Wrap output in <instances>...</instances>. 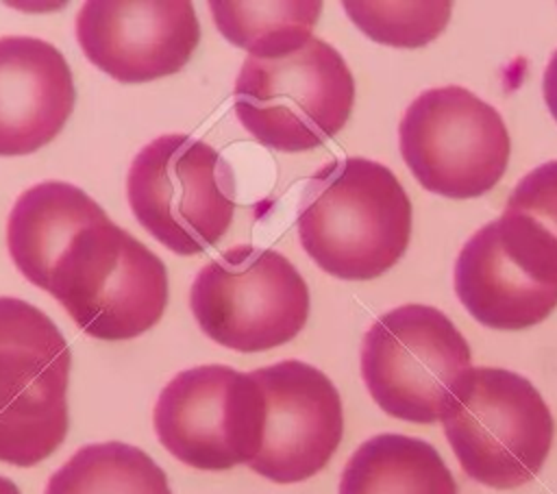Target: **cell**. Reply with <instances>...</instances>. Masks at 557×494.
<instances>
[{"mask_svg": "<svg viewBox=\"0 0 557 494\" xmlns=\"http://www.w3.org/2000/svg\"><path fill=\"white\" fill-rule=\"evenodd\" d=\"M44 494H172V490L148 453L124 442H102L78 448L48 479Z\"/></svg>", "mask_w": 557, "mask_h": 494, "instance_id": "obj_18", "label": "cell"}, {"mask_svg": "<svg viewBox=\"0 0 557 494\" xmlns=\"http://www.w3.org/2000/svg\"><path fill=\"white\" fill-rule=\"evenodd\" d=\"M461 470L494 490L529 483L544 466L555 422L537 387L505 368H470L442 416Z\"/></svg>", "mask_w": 557, "mask_h": 494, "instance_id": "obj_2", "label": "cell"}, {"mask_svg": "<svg viewBox=\"0 0 557 494\" xmlns=\"http://www.w3.org/2000/svg\"><path fill=\"white\" fill-rule=\"evenodd\" d=\"M398 139L416 181L455 200L490 192L509 161V133L500 113L459 85L433 87L413 98Z\"/></svg>", "mask_w": 557, "mask_h": 494, "instance_id": "obj_9", "label": "cell"}, {"mask_svg": "<svg viewBox=\"0 0 557 494\" xmlns=\"http://www.w3.org/2000/svg\"><path fill=\"white\" fill-rule=\"evenodd\" d=\"M344 9L370 39L418 48L446 28L453 7L450 2H344Z\"/></svg>", "mask_w": 557, "mask_h": 494, "instance_id": "obj_19", "label": "cell"}, {"mask_svg": "<svg viewBox=\"0 0 557 494\" xmlns=\"http://www.w3.org/2000/svg\"><path fill=\"white\" fill-rule=\"evenodd\" d=\"M0 494H20V490L11 479L0 477Z\"/></svg>", "mask_w": 557, "mask_h": 494, "instance_id": "obj_21", "label": "cell"}, {"mask_svg": "<svg viewBox=\"0 0 557 494\" xmlns=\"http://www.w3.org/2000/svg\"><path fill=\"white\" fill-rule=\"evenodd\" d=\"M74 81L59 48L26 35L0 37V155L52 141L74 109Z\"/></svg>", "mask_w": 557, "mask_h": 494, "instance_id": "obj_14", "label": "cell"}, {"mask_svg": "<svg viewBox=\"0 0 557 494\" xmlns=\"http://www.w3.org/2000/svg\"><path fill=\"white\" fill-rule=\"evenodd\" d=\"M109 220L76 185L44 181L22 192L7 222V246L15 268L48 292L52 270L67 244L87 226Z\"/></svg>", "mask_w": 557, "mask_h": 494, "instance_id": "obj_15", "label": "cell"}, {"mask_svg": "<svg viewBox=\"0 0 557 494\" xmlns=\"http://www.w3.org/2000/svg\"><path fill=\"white\" fill-rule=\"evenodd\" d=\"M48 292L81 331L120 342L159 322L168 305V270L148 246L104 220L67 244Z\"/></svg>", "mask_w": 557, "mask_h": 494, "instance_id": "obj_3", "label": "cell"}, {"mask_svg": "<svg viewBox=\"0 0 557 494\" xmlns=\"http://www.w3.org/2000/svg\"><path fill=\"white\" fill-rule=\"evenodd\" d=\"M470 346L446 313L403 305L372 322L361 344V376L389 416L431 424L442 420L457 381L472 368Z\"/></svg>", "mask_w": 557, "mask_h": 494, "instance_id": "obj_8", "label": "cell"}, {"mask_svg": "<svg viewBox=\"0 0 557 494\" xmlns=\"http://www.w3.org/2000/svg\"><path fill=\"white\" fill-rule=\"evenodd\" d=\"M189 307L213 342L239 353H259L300 333L309 318V289L281 252L239 244L200 268Z\"/></svg>", "mask_w": 557, "mask_h": 494, "instance_id": "obj_7", "label": "cell"}, {"mask_svg": "<svg viewBox=\"0 0 557 494\" xmlns=\"http://www.w3.org/2000/svg\"><path fill=\"white\" fill-rule=\"evenodd\" d=\"M72 353L35 305L0 296V461L35 466L67 435Z\"/></svg>", "mask_w": 557, "mask_h": 494, "instance_id": "obj_5", "label": "cell"}, {"mask_svg": "<svg viewBox=\"0 0 557 494\" xmlns=\"http://www.w3.org/2000/svg\"><path fill=\"white\" fill-rule=\"evenodd\" d=\"M159 442L198 470L250 464L263 442L265 398L252 372L209 363L178 372L152 411Z\"/></svg>", "mask_w": 557, "mask_h": 494, "instance_id": "obj_11", "label": "cell"}, {"mask_svg": "<svg viewBox=\"0 0 557 494\" xmlns=\"http://www.w3.org/2000/svg\"><path fill=\"white\" fill-rule=\"evenodd\" d=\"M507 209L529 215L557 239V161H546L522 176L507 200Z\"/></svg>", "mask_w": 557, "mask_h": 494, "instance_id": "obj_20", "label": "cell"}, {"mask_svg": "<svg viewBox=\"0 0 557 494\" xmlns=\"http://www.w3.org/2000/svg\"><path fill=\"white\" fill-rule=\"evenodd\" d=\"M337 494H457V483L429 442L379 433L350 455Z\"/></svg>", "mask_w": 557, "mask_h": 494, "instance_id": "obj_16", "label": "cell"}, {"mask_svg": "<svg viewBox=\"0 0 557 494\" xmlns=\"http://www.w3.org/2000/svg\"><path fill=\"white\" fill-rule=\"evenodd\" d=\"M455 294L490 329H527L557 307V239L520 211L483 224L459 250Z\"/></svg>", "mask_w": 557, "mask_h": 494, "instance_id": "obj_10", "label": "cell"}, {"mask_svg": "<svg viewBox=\"0 0 557 494\" xmlns=\"http://www.w3.org/2000/svg\"><path fill=\"white\" fill-rule=\"evenodd\" d=\"M85 57L120 83L176 74L200 41L187 0H89L76 15Z\"/></svg>", "mask_w": 557, "mask_h": 494, "instance_id": "obj_13", "label": "cell"}, {"mask_svg": "<svg viewBox=\"0 0 557 494\" xmlns=\"http://www.w3.org/2000/svg\"><path fill=\"white\" fill-rule=\"evenodd\" d=\"M296 226L305 252L324 272L368 281L405 255L411 202L387 165L363 157L333 159L307 181Z\"/></svg>", "mask_w": 557, "mask_h": 494, "instance_id": "obj_1", "label": "cell"}, {"mask_svg": "<svg viewBox=\"0 0 557 494\" xmlns=\"http://www.w3.org/2000/svg\"><path fill=\"white\" fill-rule=\"evenodd\" d=\"M218 30L255 59H278L302 48L313 35L322 2H209Z\"/></svg>", "mask_w": 557, "mask_h": 494, "instance_id": "obj_17", "label": "cell"}, {"mask_svg": "<svg viewBox=\"0 0 557 494\" xmlns=\"http://www.w3.org/2000/svg\"><path fill=\"white\" fill-rule=\"evenodd\" d=\"M126 196L139 224L176 255L211 248L235 213L231 165L213 146L185 133L161 135L135 155Z\"/></svg>", "mask_w": 557, "mask_h": 494, "instance_id": "obj_6", "label": "cell"}, {"mask_svg": "<svg viewBox=\"0 0 557 494\" xmlns=\"http://www.w3.org/2000/svg\"><path fill=\"white\" fill-rule=\"evenodd\" d=\"M233 98L239 124L257 141L278 152H305L344 128L355 81L344 57L311 37L278 59L246 57Z\"/></svg>", "mask_w": 557, "mask_h": 494, "instance_id": "obj_4", "label": "cell"}, {"mask_svg": "<svg viewBox=\"0 0 557 494\" xmlns=\"http://www.w3.org/2000/svg\"><path fill=\"white\" fill-rule=\"evenodd\" d=\"M263 390L265 424L257 457L248 464L274 483H298L320 472L344 435V411L331 379L298 359L252 370Z\"/></svg>", "mask_w": 557, "mask_h": 494, "instance_id": "obj_12", "label": "cell"}]
</instances>
